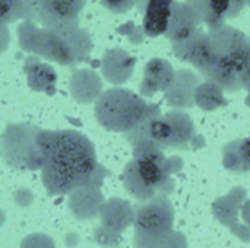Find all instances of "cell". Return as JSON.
Wrapping results in <instances>:
<instances>
[{
    "label": "cell",
    "instance_id": "obj_6",
    "mask_svg": "<svg viewBox=\"0 0 250 248\" xmlns=\"http://www.w3.org/2000/svg\"><path fill=\"white\" fill-rule=\"evenodd\" d=\"M41 129L32 124H7L0 139V156L3 162L16 171H35L42 167L40 146Z\"/></svg>",
    "mask_w": 250,
    "mask_h": 248
},
{
    "label": "cell",
    "instance_id": "obj_22",
    "mask_svg": "<svg viewBox=\"0 0 250 248\" xmlns=\"http://www.w3.org/2000/svg\"><path fill=\"white\" fill-rule=\"evenodd\" d=\"M19 248H56V244L51 237L37 232V234H29L28 237H25Z\"/></svg>",
    "mask_w": 250,
    "mask_h": 248
},
{
    "label": "cell",
    "instance_id": "obj_19",
    "mask_svg": "<svg viewBox=\"0 0 250 248\" xmlns=\"http://www.w3.org/2000/svg\"><path fill=\"white\" fill-rule=\"evenodd\" d=\"M224 165L230 171L245 172L250 170V137L236 140L224 149Z\"/></svg>",
    "mask_w": 250,
    "mask_h": 248
},
{
    "label": "cell",
    "instance_id": "obj_27",
    "mask_svg": "<svg viewBox=\"0 0 250 248\" xmlns=\"http://www.w3.org/2000/svg\"><path fill=\"white\" fill-rule=\"evenodd\" d=\"M42 0H26V3L29 4V7H34V6H37L38 3H41Z\"/></svg>",
    "mask_w": 250,
    "mask_h": 248
},
{
    "label": "cell",
    "instance_id": "obj_15",
    "mask_svg": "<svg viewBox=\"0 0 250 248\" xmlns=\"http://www.w3.org/2000/svg\"><path fill=\"white\" fill-rule=\"evenodd\" d=\"M136 58L122 48H113L104 53L101 60L103 77L111 85H123L133 73Z\"/></svg>",
    "mask_w": 250,
    "mask_h": 248
},
{
    "label": "cell",
    "instance_id": "obj_24",
    "mask_svg": "<svg viewBox=\"0 0 250 248\" xmlns=\"http://www.w3.org/2000/svg\"><path fill=\"white\" fill-rule=\"evenodd\" d=\"M15 200H16V203L19 206L26 208V206H29L32 203L34 196H32L31 190H28V189H19L18 193H16V196H15Z\"/></svg>",
    "mask_w": 250,
    "mask_h": 248
},
{
    "label": "cell",
    "instance_id": "obj_1",
    "mask_svg": "<svg viewBox=\"0 0 250 248\" xmlns=\"http://www.w3.org/2000/svg\"><path fill=\"white\" fill-rule=\"evenodd\" d=\"M38 139L42 152L41 181L48 194L69 196L94 183L100 164L95 146L86 134L73 129L41 130Z\"/></svg>",
    "mask_w": 250,
    "mask_h": 248
},
{
    "label": "cell",
    "instance_id": "obj_3",
    "mask_svg": "<svg viewBox=\"0 0 250 248\" xmlns=\"http://www.w3.org/2000/svg\"><path fill=\"white\" fill-rule=\"evenodd\" d=\"M98 124L107 132L129 133L145 120L160 115V107L126 88L105 89L94 107Z\"/></svg>",
    "mask_w": 250,
    "mask_h": 248
},
{
    "label": "cell",
    "instance_id": "obj_9",
    "mask_svg": "<svg viewBox=\"0 0 250 248\" xmlns=\"http://www.w3.org/2000/svg\"><path fill=\"white\" fill-rule=\"evenodd\" d=\"M86 0H42L29 7V19H37L42 28L48 29H73L79 28V15ZM29 6V4H28Z\"/></svg>",
    "mask_w": 250,
    "mask_h": 248
},
{
    "label": "cell",
    "instance_id": "obj_29",
    "mask_svg": "<svg viewBox=\"0 0 250 248\" xmlns=\"http://www.w3.org/2000/svg\"><path fill=\"white\" fill-rule=\"evenodd\" d=\"M248 6H249V7H250V0H249V4H248Z\"/></svg>",
    "mask_w": 250,
    "mask_h": 248
},
{
    "label": "cell",
    "instance_id": "obj_11",
    "mask_svg": "<svg viewBox=\"0 0 250 248\" xmlns=\"http://www.w3.org/2000/svg\"><path fill=\"white\" fill-rule=\"evenodd\" d=\"M104 196L98 184H86L69 194L67 208L78 221H91L100 215L104 205Z\"/></svg>",
    "mask_w": 250,
    "mask_h": 248
},
{
    "label": "cell",
    "instance_id": "obj_12",
    "mask_svg": "<svg viewBox=\"0 0 250 248\" xmlns=\"http://www.w3.org/2000/svg\"><path fill=\"white\" fill-rule=\"evenodd\" d=\"M69 92L79 104H95V101L104 92V82L95 70L78 69L70 76Z\"/></svg>",
    "mask_w": 250,
    "mask_h": 248
},
{
    "label": "cell",
    "instance_id": "obj_21",
    "mask_svg": "<svg viewBox=\"0 0 250 248\" xmlns=\"http://www.w3.org/2000/svg\"><path fill=\"white\" fill-rule=\"evenodd\" d=\"M40 29L32 20H23L18 26V41L19 47L31 54L37 53L38 47V38H40Z\"/></svg>",
    "mask_w": 250,
    "mask_h": 248
},
{
    "label": "cell",
    "instance_id": "obj_26",
    "mask_svg": "<svg viewBox=\"0 0 250 248\" xmlns=\"http://www.w3.org/2000/svg\"><path fill=\"white\" fill-rule=\"evenodd\" d=\"M9 42H10V32H9V28L3 25L0 26V54L7 50Z\"/></svg>",
    "mask_w": 250,
    "mask_h": 248
},
{
    "label": "cell",
    "instance_id": "obj_28",
    "mask_svg": "<svg viewBox=\"0 0 250 248\" xmlns=\"http://www.w3.org/2000/svg\"><path fill=\"white\" fill-rule=\"evenodd\" d=\"M4 221H6V218H4V213H3V210L0 209V227L4 224Z\"/></svg>",
    "mask_w": 250,
    "mask_h": 248
},
{
    "label": "cell",
    "instance_id": "obj_17",
    "mask_svg": "<svg viewBox=\"0 0 250 248\" xmlns=\"http://www.w3.org/2000/svg\"><path fill=\"white\" fill-rule=\"evenodd\" d=\"M186 3L196 12L207 31H214L226 25L231 7V0H188Z\"/></svg>",
    "mask_w": 250,
    "mask_h": 248
},
{
    "label": "cell",
    "instance_id": "obj_8",
    "mask_svg": "<svg viewBox=\"0 0 250 248\" xmlns=\"http://www.w3.org/2000/svg\"><path fill=\"white\" fill-rule=\"evenodd\" d=\"M174 222V210L167 197L157 194L152 199L139 202L133 209V227L136 235L163 240L168 235Z\"/></svg>",
    "mask_w": 250,
    "mask_h": 248
},
{
    "label": "cell",
    "instance_id": "obj_20",
    "mask_svg": "<svg viewBox=\"0 0 250 248\" xmlns=\"http://www.w3.org/2000/svg\"><path fill=\"white\" fill-rule=\"evenodd\" d=\"M22 18L29 19L26 0H0V26H7Z\"/></svg>",
    "mask_w": 250,
    "mask_h": 248
},
{
    "label": "cell",
    "instance_id": "obj_4",
    "mask_svg": "<svg viewBox=\"0 0 250 248\" xmlns=\"http://www.w3.org/2000/svg\"><path fill=\"white\" fill-rule=\"evenodd\" d=\"M168 180L163 151L149 145L133 148V159L126 164L122 174V183L129 196L139 202L152 199L167 186Z\"/></svg>",
    "mask_w": 250,
    "mask_h": 248
},
{
    "label": "cell",
    "instance_id": "obj_13",
    "mask_svg": "<svg viewBox=\"0 0 250 248\" xmlns=\"http://www.w3.org/2000/svg\"><path fill=\"white\" fill-rule=\"evenodd\" d=\"M201 25L202 23L192 6H189L188 3L174 1L166 37L171 41V44L180 42L190 38L201 28Z\"/></svg>",
    "mask_w": 250,
    "mask_h": 248
},
{
    "label": "cell",
    "instance_id": "obj_5",
    "mask_svg": "<svg viewBox=\"0 0 250 248\" xmlns=\"http://www.w3.org/2000/svg\"><path fill=\"white\" fill-rule=\"evenodd\" d=\"M195 134L192 118L182 111H170L151 117L126 133L132 148L136 145H151L160 151L176 148L185 149Z\"/></svg>",
    "mask_w": 250,
    "mask_h": 248
},
{
    "label": "cell",
    "instance_id": "obj_7",
    "mask_svg": "<svg viewBox=\"0 0 250 248\" xmlns=\"http://www.w3.org/2000/svg\"><path fill=\"white\" fill-rule=\"evenodd\" d=\"M92 39L88 31L73 29H40L38 47L35 56L45 57L60 66H76L86 60L92 51Z\"/></svg>",
    "mask_w": 250,
    "mask_h": 248
},
{
    "label": "cell",
    "instance_id": "obj_16",
    "mask_svg": "<svg viewBox=\"0 0 250 248\" xmlns=\"http://www.w3.org/2000/svg\"><path fill=\"white\" fill-rule=\"evenodd\" d=\"M101 227L113 234H120L133 222V209L123 199H108L100 210Z\"/></svg>",
    "mask_w": 250,
    "mask_h": 248
},
{
    "label": "cell",
    "instance_id": "obj_10",
    "mask_svg": "<svg viewBox=\"0 0 250 248\" xmlns=\"http://www.w3.org/2000/svg\"><path fill=\"white\" fill-rule=\"evenodd\" d=\"M176 0H136V7L142 13V29L145 35L155 38L166 35Z\"/></svg>",
    "mask_w": 250,
    "mask_h": 248
},
{
    "label": "cell",
    "instance_id": "obj_14",
    "mask_svg": "<svg viewBox=\"0 0 250 248\" xmlns=\"http://www.w3.org/2000/svg\"><path fill=\"white\" fill-rule=\"evenodd\" d=\"M174 70L168 61L152 58L146 63L139 91L141 96H152L155 92L167 91L174 85Z\"/></svg>",
    "mask_w": 250,
    "mask_h": 248
},
{
    "label": "cell",
    "instance_id": "obj_2",
    "mask_svg": "<svg viewBox=\"0 0 250 248\" xmlns=\"http://www.w3.org/2000/svg\"><path fill=\"white\" fill-rule=\"evenodd\" d=\"M209 34V57L202 76L227 92L250 88V38L240 29L223 25Z\"/></svg>",
    "mask_w": 250,
    "mask_h": 248
},
{
    "label": "cell",
    "instance_id": "obj_18",
    "mask_svg": "<svg viewBox=\"0 0 250 248\" xmlns=\"http://www.w3.org/2000/svg\"><path fill=\"white\" fill-rule=\"evenodd\" d=\"M26 73L28 86L35 92H45L53 95L56 92L57 85V73L53 66L47 63H41L40 60L29 57L23 67Z\"/></svg>",
    "mask_w": 250,
    "mask_h": 248
},
{
    "label": "cell",
    "instance_id": "obj_25",
    "mask_svg": "<svg viewBox=\"0 0 250 248\" xmlns=\"http://www.w3.org/2000/svg\"><path fill=\"white\" fill-rule=\"evenodd\" d=\"M248 4H249V0H231V7H230V12H229V18L227 19L237 18L245 10V7Z\"/></svg>",
    "mask_w": 250,
    "mask_h": 248
},
{
    "label": "cell",
    "instance_id": "obj_23",
    "mask_svg": "<svg viewBox=\"0 0 250 248\" xmlns=\"http://www.w3.org/2000/svg\"><path fill=\"white\" fill-rule=\"evenodd\" d=\"M101 4L113 13H126L133 6H136V0H100Z\"/></svg>",
    "mask_w": 250,
    "mask_h": 248
}]
</instances>
